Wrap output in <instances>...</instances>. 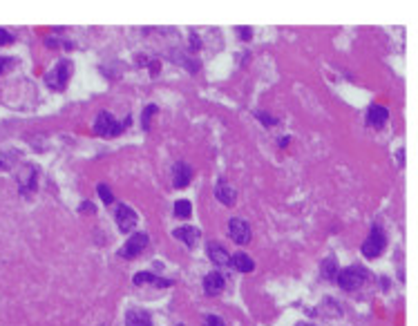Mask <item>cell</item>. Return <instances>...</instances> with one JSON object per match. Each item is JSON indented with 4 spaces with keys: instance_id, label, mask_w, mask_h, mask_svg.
<instances>
[{
    "instance_id": "1",
    "label": "cell",
    "mask_w": 418,
    "mask_h": 326,
    "mask_svg": "<svg viewBox=\"0 0 418 326\" xmlns=\"http://www.w3.org/2000/svg\"><path fill=\"white\" fill-rule=\"evenodd\" d=\"M70 76H72V63L63 58V60H59V63L54 65V70L47 72L45 83H47V88L61 92V90L67 88V83H70Z\"/></svg>"
},
{
    "instance_id": "9",
    "label": "cell",
    "mask_w": 418,
    "mask_h": 326,
    "mask_svg": "<svg viewBox=\"0 0 418 326\" xmlns=\"http://www.w3.org/2000/svg\"><path fill=\"white\" fill-rule=\"evenodd\" d=\"M172 176H175V188H186L190 184V179H193V168L188 163L179 161L172 168Z\"/></svg>"
},
{
    "instance_id": "15",
    "label": "cell",
    "mask_w": 418,
    "mask_h": 326,
    "mask_svg": "<svg viewBox=\"0 0 418 326\" xmlns=\"http://www.w3.org/2000/svg\"><path fill=\"white\" fill-rule=\"evenodd\" d=\"M126 324L128 326H152V320H150V313H146V310L130 308L126 315Z\"/></svg>"
},
{
    "instance_id": "7",
    "label": "cell",
    "mask_w": 418,
    "mask_h": 326,
    "mask_svg": "<svg viewBox=\"0 0 418 326\" xmlns=\"http://www.w3.org/2000/svg\"><path fill=\"white\" fill-rule=\"evenodd\" d=\"M114 217H117V226L121 232H132V228L137 226V222H139V217H137V212H134L130 206L126 204H119L117 206V212H114Z\"/></svg>"
},
{
    "instance_id": "8",
    "label": "cell",
    "mask_w": 418,
    "mask_h": 326,
    "mask_svg": "<svg viewBox=\"0 0 418 326\" xmlns=\"http://www.w3.org/2000/svg\"><path fill=\"white\" fill-rule=\"evenodd\" d=\"M215 196H217L224 206H235V201H237V192H235V188L228 184V181H224V179H219L217 186H215Z\"/></svg>"
},
{
    "instance_id": "4",
    "label": "cell",
    "mask_w": 418,
    "mask_h": 326,
    "mask_svg": "<svg viewBox=\"0 0 418 326\" xmlns=\"http://www.w3.org/2000/svg\"><path fill=\"white\" fill-rule=\"evenodd\" d=\"M94 132H97L99 136L112 138V136H119V134L123 132V126L114 121L110 112H101L97 116V123H94Z\"/></svg>"
},
{
    "instance_id": "20",
    "label": "cell",
    "mask_w": 418,
    "mask_h": 326,
    "mask_svg": "<svg viewBox=\"0 0 418 326\" xmlns=\"http://www.w3.org/2000/svg\"><path fill=\"white\" fill-rule=\"evenodd\" d=\"M155 112H157V105H148V108L143 110V130H150V118Z\"/></svg>"
},
{
    "instance_id": "2",
    "label": "cell",
    "mask_w": 418,
    "mask_h": 326,
    "mask_svg": "<svg viewBox=\"0 0 418 326\" xmlns=\"http://www.w3.org/2000/svg\"><path fill=\"white\" fill-rule=\"evenodd\" d=\"M385 246H387V237H385V232H382V228L373 226L369 237L364 239V244H362V255L369 257V260H376V257L382 255Z\"/></svg>"
},
{
    "instance_id": "12",
    "label": "cell",
    "mask_w": 418,
    "mask_h": 326,
    "mask_svg": "<svg viewBox=\"0 0 418 326\" xmlns=\"http://www.w3.org/2000/svg\"><path fill=\"white\" fill-rule=\"evenodd\" d=\"M387 118H389L387 108H382V105H371V108H369V112H367V123H369L371 128L380 130V128L387 123Z\"/></svg>"
},
{
    "instance_id": "6",
    "label": "cell",
    "mask_w": 418,
    "mask_h": 326,
    "mask_svg": "<svg viewBox=\"0 0 418 326\" xmlns=\"http://www.w3.org/2000/svg\"><path fill=\"white\" fill-rule=\"evenodd\" d=\"M148 242H150V239H148V234H146V232H137V234H132V237H130L128 242H126V246H123L121 250H119V255H121L123 260H134V257H137L139 252H141L143 248L148 246Z\"/></svg>"
},
{
    "instance_id": "5",
    "label": "cell",
    "mask_w": 418,
    "mask_h": 326,
    "mask_svg": "<svg viewBox=\"0 0 418 326\" xmlns=\"http://www.w3.org/2000/svg\"><path fill=\"white\" fill-rule=\"evenodd\" d=\"M228 234H230V239H233L235 244H248L251 242V237H253V232H251V226H248L244 219H239V217H233L228 222Z\"/></svg>"
},
{
    "instance_id": "11",
    "label": "cell",
    "mask_w": 418,
    "mask_h": 326,
    "mask_svg": "<svg viewBox=\"0 0 418 326\" xmlns=\"http://www.w3.org/2000/svg\"><path fill=\"white\" fill-rule=\"evenodd\" d=\"M206 252H208L210 262H213L215 266H228L230 257H233V255H228V250H226L224 246H219V244H208V246H206Z\"/></svg>"
},
{
    "instance_id": "21",
    "label": "cell",
    "mask_w": 418,
    "mask_h": 326,
    "mask_svg": "<svg viewBox=\"0 0 418 326\" xmlns=\"http://www.w3.org/2000/svg\"><path fill=\"white\" fill-rule=\"evenodd\" d=\"M204 326H226L222 318H217V315H206L204 318Z\"/></svg>"
},
{
    "instance_id": "16",
    "label": "cell",
    "mask_w": 418,
    "mask_h": 326,
    "mask_svg": "<svg viewBox=\"0 0 418 326\" xmlns=\"http://www.w3.org/2000/svg\"><path fill=\"white\" fill-rule=\"evenodd\" d=\"M320 272H322V277H324V280H329V282L338 280V272H340L338 260H335V257H324V260H322V264H320Z\"/></svg>"
},
{
    "instance_id": "10",
    "label": "cell",
    "mask_w": 418,
    "mask_h": 326,
    "mask_svg": "<svg viewBox=\"0 0 418 326\" xmlns=\"http://www.w3.org/2000/svg\"><path fill=\"white\" fill-rule=\"evenodd\" d=\"M222 288H224V275L222 272H208V275L204 277V293L206 295L215 297V295L222 293Z\"/></svg>"
},
{
    "instance_id": "18",
    "label": "cell",
    "mask_w": 418,
    "mask_h": 326,
    "mask_svg": "<svg viewBox=\"0 0 418 326\" xmlns=\"http://www.w3.org/2000/svg\"><path fill=\"white\" fill-rule=\"evenodd\" d=\"M175 214L179 219H188L190 214H193V206H190L188 199H179L175 201Z\"/></svg>"
},
{
    "instance_id": "17",
    "label": "cell",
    "mask_w": 418,
    "mask_h": 326,
    "mask_svg": "<svg viewBox=\"0 0 418 326\" xmlns=\"http://www.w3.org/2000/svg\"><path fill=\"white\" fill-rule=\"evenodd\" d=\"M230 264H233L239 272H253V268H255V262H253L246 252H235V255L230 257Z\"/></svg>"
},
{
    "instance_id": "25",
    "label": "cell",
    "mask_w": 418,
    "mask_h": 326,
    "mask_svg": "<svg viewBox=\"0 0 418 326\" xmlns=\"http://www.w3.org/2000/svg\"><path fill=\"white\" fill-rule=\"evenodd\" d=\"M179 326H184V324H179Z\"/></svg>"
},
{
    "instance_id": "19",
    "label": "cell",
    "mask_w": 418,
    "mask_h": 326,
    "mask_svg": "<svg viewBox=\"0 0 418 326\" xmlns=\"http://www.w3.org/2000/svg\"><path fill=\"white\" fill-rule=\"evenodd\" d=\"M97 190H99V196L103 199V204H105V206H112V204H114V194L110 192V188H108L105 184H99V188H97Z\"/></svg>"
},
{
    "instance_id": "13",
    "label": "cell",
    "mask_w": 418,
    "mask_h": 326,
    "mask_svg": "<svg viewBox=\"0 0 418 326\" xmlns=\"http://www.w3.org/2000/svg\"><path fill=\"white\" fill-rule=\"evenodd\" d=\"M134 284L137 286H141V284H152V286H159V288H168V286H172V282L170 280H163V277L159 275H155V272H137L134 275Z\"/></svg>"
},
{
    "instance_id": "24",
    "label": "cell",
    "mask_w": 418,
    "mask_h": 326,
    "mask_svg": "<svg viewBox=\"0 0 418 326\" xmlns=\"http://www.w3.org/2000/svg\"><path fill=\"white\" fill-rule=\"evenodd\" d=\"M9 42H14V36L7 30H0V45H9Z\"/></svg>"
},
{
    "instance_id": "23",
    "label": "cell",
    "mask_w": 418,
    "mask_h": 326,
    "mask_svg": "<svg viewBox=\"0 0 418 326\" xmlns=\"http://www.w3.org/2000/svg\"><path fill=\"white\" fill-rule=\"evenodd\" d=\"M255 116L259 118V121L266 123V126H275V123H277V118H271L268 114H264V112H255Z\"/></svg>"
},
{
    "instance_id": "22",
    "label": "cell",
    "mask_w": 418,
    "mask_h": 326,
    "mask_svg": "<svg viewBox=\"0 0 418 326\" xmlns=\"http://www.w3.org/2000/svg\"><path fill=\"white\" fill-rule=\"evenodd\" d=\"M235 32H237V36L242 38V40H251V36H253V32L248 30V27H237Z\"/></svg>"
},
{
    "instance_id": "3",
    "label": "cell",
    "mask_w": 418,
    "mask_h": 326,
    "mask_svg": "<svg viewBox=\"0 0 418 326\" xmlns=\"http://www.w3.org/2000/svg\"><path fill=\"white\" fill-rule=\"evenodd\" d=\"M364 277H367V272L360 266H349L338 272V284L342 290H358L364 284Z\"/></svg>"
},
{
    "instance_id": "14",
    "label": "cell",
    "mask_w": 418,
    "mask_h": 326,
    "mask_svg": "<svg viewBox=\"0 0 418 326\" xmlns=\"http://www.w3.org/2000/svg\"><path fill=\"white\" fill-rule=\"evenodd\" d=\"M172 237H177L181 244H186V246L193 248L197 244V239H199V230L193 228V226H181V228L172 230Z\"/></svg>"
}]
</instances>
